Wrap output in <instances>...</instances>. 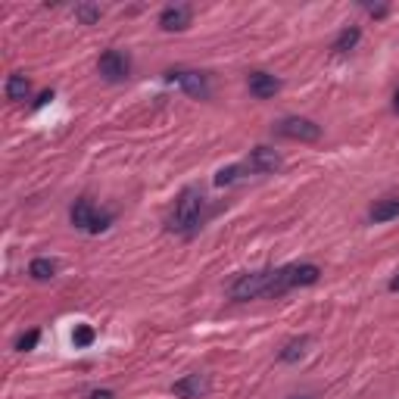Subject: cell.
<instances>
[{
	"mask_svg": "<svg viewBox=\"0 0 399 399\" xmlns=\"http://www.w3.org/2000/svg\"><path fill=\"white\" fill-rule=\"evenodd\" d=\"M274 274H278V268L240 274L231 284V300L246 303V300H259V296H274Z\"/></svg>",
	"mask_w": 399,
	"mask_h": 399,
	"instance_id": "obj_1",
	"label": "cell"
},
{
	"mask_svg": "<svg viewBox=\"0 0 399 399\" xmlns=\"http://www.w3.org/2000/svg\"><path fill=\"white\" fill-rule=\"evenodd\" d=\"M200 212H203V194L200 188H184L181 196L175 203V212H172V231H194L200 224Z\"/></svg>",
	"mask_w": 399,
	"mask_h": 399,
	"instance_id": "obj_2",
	"label": "cell"
},
{
	"mask_svg": "<svg viewBox=\"0 0 399 399\" xmlns=\"http://www.w3.org/2000/svg\"><path fill=\"white\" fill-rule=\"evenodd\" d=\"M274 131L281 138H290V140H303V144H312V140L322 138V128L316 125L312 119H300V116H290V119H281L274 125Z\"/></svg>",
	"mask_w": 399,
	"mask_h": 399,
	"instance_id": "obj_3",
	"label": "cell"
},
{
	"mask_svg": "<svg viewBox=\"0 0 399 399\" xmlns=\"http://www.w3.org/2000/svg\"><path fill=\"white\" fill-rule=\"evenodd\" d=\"M69 218L75 228H81V231H88V234H100L106 224H110V216H100L91 206V200H78V203L72 206Z\"/></svg>",
	"mask_w": 399,
	"mask_h": 399,
	"instance_id": "obj_4",
	"label": "cell"
},
{
	"mask_svg": "<svg viewBox=\"0 0 399 399\" xmlns=\"http://www.w3.org/2000/svg\"><path fill=\"white\" fill-rule=\"evenodd\" d=\"M100 75L106 78V81H125L128 72H131V60H128L122 50H106L103 56H100V63H97Z\"/></svg>",
	"mask_w": 399,
	"mask_h": 399,
	"instance_id": "obj_5",
	"label": "cell"
},
{
	"mask_svg": "<svg viewBox=\"0 0 399 399\" xmlns=\"http://www.w3.org/2000/svg\"><path fill=\"white\" fill-rule=\"evenodd\" d=\"M281 166H284V159H281V153L272 147H256L250 153V159H246V168L256 172V175H274Z\"/></svg>",
	"mask_w": 399,
	"mask_h": 399,
	"instance_id": "obj_6",
	"label": "cell"
},
{
	"mask_svg": "<svg viewBox=\"0 0 399 399\" xmlns=\"http://www.w3.org/2000/svg\"><path fill=\"white\" fill-rule=\"evenodd\" d=\"M168 81L181 84L184 94H190V97H196V100L209 97V81H206V75H200V72H188V69L168 72Z\"/></svg>",
	"mask_w": 399,
	"mask_h": 399,
	"instance_id": "obj_7",
	"label": "cell"
},
{
	"mask_svg": "<svg viewBox=\"0 0 399 399\" xmlns=\"http://www.w3.org/2000/svg\"><path fill=\"white\" fill-rule=\"evenodd\" d=\"M172 393L181 399H203L209 393V381H206V374H188V378L172 384Z\"/></svg>",
	"mask_w": 399,
	"mask_h": 399,
	"instance_id": "obj_8",
	"label": "cell"
},
{
	"mask_svg": "<svg viewBox=\"0 0 399 399\" xmlns=\"http://www.w3.org/2000/svg\"><path fill=\"white\" fill-rule=\"evenodd\" d=\"M159 25L162 31H184L190 25V7L188 3H172L159 13Z\"/></svg>",
	"mask_w": 399,
	"mask_h": 399,
	"instance_id": "obj_9",
	"label": "cell"
},
{
	"mask_svg": "<svg viewBox=\"0 0 399 399\" xmlns=\"http://www.w3.org/2000/svg\"><path fill=\"white\" fill-rule=\"evenodd\" d=\"M246 84H250V94L256 100H268L281 91V81L274 75H268V72H253V75L246 78Z\"/></svg>",
	"mask_w": 399,
	"mask_h": 399,
	"instance_id": "obj_10",
	"label": "cell"
},
{
	"mask_svg": "<svg viewBox=\"0 0 399 399\" xmlns=\"http://www.w3.org/2000/svg\"><path fill=\"white\" fill-rule=\"evenodd\" d=\"M368 218L374 224L390 222V218H399V196H390V200H378V203L368 209Z\"/></svg>",
	"mask_w": 399,
	"mask_h": 399,
	"instance_id": "obj_11",
	"label": "cell"
},
{
	"mask_svg": "<svg viewBox=\"0 0 399 399\" xmlns=\"http://www.w3.org/2000/svg\"><path fill=\"white\" fill-rule=\"evenodd\" d=\"M28 94H31V81H28L22 72H16V75L7 78V97L13 100V103H22V100H28Z\"/></svg>",
	"mask_w": 399,
	"mask_h": 399,
	"instance_id": "obj_12",
	"label": "cell"
},
{
	"mask_svg": "<svg viewBox=\"0 0 399 399\" xmlns=\"http://www.w3.org/2000/svg\"><path fill=\"white\" fill-rule=\"evenodd\" d=\"M290 272H294V287H309V284H316L318 281V266H312V262H303V266H290Z\"/></svg>",
	"mask_w": 399,
	"mask_h": 399,
	"instance_id": "obj_13",
	"label": "cell"
},
{
	"mask_svg": "<svg viewBox=\"0 0 399 399\" xmlns=\"http://www.w3.org/2000/svg\"><path fill=\"white\" fill-rule=\"evenodd\" d=\"M28 274H31L35 281H50L56 274V262L53 259H44V256H41V259H35L31 266H28Z\"/></svg>",
	"mask_w": 399,
	"mask_h": 399,
	"instance_id": "obj_14",
	"label": "cell"
},
{
	"mask_svg": "<svg viewBox=\"0 0 399 399\" xmlns=\"http://www.w3.org/2000/svg\"><path fill=\"white\" fill-rule=\"evenodd\" d=\"M359 38H362V31H359V28H344V31H340V38L334 41V50H337V53H346V50H352L359 44Z\"/></svg>",
	"mask_w": 399,
	"mask_h": 399,
	"instance_id": "obj_15",
	"label": "cell"
},
{
	"mask_svg": "<svg viewBox=\"0 0 399 399\" xmlns=\"http://www.w3.org/2000/svg\"><path fill=\"white\" fill-rule=\"evenodd\" d=\"M306 344H309L306 337H303V340H294V344H287L284 350H281V362H296V359L306 352Z\"/></svg>",
	"mask_w": 399,
	"mask_h": 399,
	"instance_id": "obj_16",
	"label": "cell"
},
{
	"mask_svg": "<svg viewBox=\"0 0 399 399\" xmlns=\"http://www.w3.org/2000/svg\"><path fill=\"white\" fill-rule=\"evenodd\" d=\"M100 13H103V10L94 7V3H81V7H75V16L84 22V25H94V22L100 19Z\"/></svg>",
	"mask_w": 399,
	"mask_h": 399,
	"instance_id": "obj_17",
	"label": "cell"
},
{
	"mask_svg": "<svg viewBox=\"0 0 399 399\" xmlns=\"http://www.w3.org/2000/svg\"><path fill=\"white\" fill-rule=\"evenodd\" d=\"M240 172H244L240 166H228V168H222V172L216 175V184H218V188H228V184H234V181L240 178Z\"/></svg>",
	"mask_w": 399,
	"mask_h": 399,
	"instance_id": "obj_18",
	"label": "cell"
},
{
	"mask_svg": "<svg viewBox=\"0 0 399 399\" xmlns=\"http://www.w3.org/2000/svg\"><path fill=\"white\" fill-rule=\"evenodd\" d=\"M72 340H75V346H91L94 344V331L88 328V324H78L75 334H72Z\"/></svg>",
	"mask_w": 399,
	"mask_h": 399,
	"instance_id": "obj_19",
	"label": "cell"
},
{
	"mask_svg": "<svg viewBox=\"0 0 399 399\" xmlns=\"http://www.w3.org/2000/svg\"><path fill=\"white\" fill-rule=\"evenodd\" d=\"M38 337H41L38 331H28V334H22V337H19V344H16V350H19V352L35 350V346H38Z\"/></svg>",
	"mask_w": 399,
	"mask_h": 399,
	"instance_id": "obj_20",
	"label": "cell"
},
{
	"mask_svg": "<svg viewBox=\"0 0 399 399\" xmlns=\"http://www.w3.org/2000/svg\"><path fill=\"white\" fill-rule=\"evenodd\" d=\"M88 399H116V396H112L110 390H94V393H91V396H88Z\"/></svg>",
	"mask_w": 399,
	"mask_h": 399,
	"instance_id": "obj_21",
	"label": "cell"
},
{
	"mask_svg": "<svg viewBox=\"0 0 399 399\" xmlns=\"http://www.w3.org/2000/svg\"><path fill=\"white\" fill-rule=\"evenodd\" d=\"M47 100H53V91H44V94H41V97H38V100H35V106H44V103H47Z\"/></svg>",
	"mask_w": 399,
	"mask_h": 399,
	"instance_id": "obj_22",
	"label": "cell"
},
{
	"mask_svg": "<svg viewBox=\"0 0 399 399\" xmlns=\"http://www.w3.org/2000/svg\"><path fill=\"white\" fill-rule=\"evenodd\" d=\"M393 112L399 116V88H396V94H393Z\"/></svg>",
	"mask_w": 399,
	"mask_h": 399,
	"instance_id": "obj_23",
	"label": "cell"
},
{
	"mask_svg": "<svg viewBox=\"0 0 399 399\" xmlns=\"http://www.w3.org/2000/svg\"><path fill=\"white\" fill-rule=\"evenodd\" d=\"M390 290H399V278H393V281H390Z\"/></svg>",
	"mask_w": 399,
	"mask_h": 399,
	"instance_id": "obj_24",
	"label": "cell"
},
{
	"mask_svg": "<svg viewBox=\"0 0 399 399\" xmlns=\"http://www.w3.org/2000/svg\"><path fill=\"white\" fill-rule=\"evenodd\" d=\"M296 399H306V396H296Z\"/></svg>",
	"mask_w": 399,
	"mask_h": 399,
	"instance_id": "obj_25",
	"label": "cell"
}]
</instances>
